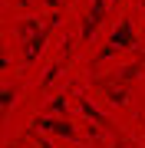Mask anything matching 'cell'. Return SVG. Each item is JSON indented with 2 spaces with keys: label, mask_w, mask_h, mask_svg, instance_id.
<instances>
[{
  "label": "cell",
  "mask_w": 145,
  "mask_h": 148,
  "mask_svg": "<svg viewBox=\"0 0 145 148\" xmlns=\"http://www.w3.org/2000/svg\"><path fill=\"white\" fill-rule=\"evenodd\" d=\"M129 46H135V27H132V20H122L115 27V33H112V40H109V46L99 53V59H96V66L99 63H106L109 56H115L119 49H129Z\"/></svg>",
  "instance_id": "cell-1"
},
{
  "label": "cell",
  "mask_w": 145,
  "mask_h": 148,
  "mask_svg": "<svg viewBox=\"0 0 145 148\" xmlns=\"http://www.w3.org/2000/svg\"><path fill=\"white\" fill-rule=\"evenodd\" d=\"M36 125H40V128H49V132H59L63 138H73V142L79 138V135H76V128H69V122H56V119H40Z\"/></svg>",
  "instance_id": "cell-3"
},
{
  "label": "cell",
  "mask_w": 145,
  "mask_h": 148,
  "mask_svg": "<svg viewBox=\"0 0 145 148\" xmlns=\"http://www.w3.org/2000/svg\"><path fill=\"white\" fill-rule=\"evenodd\" d=\"M106 7H109V0H92V7H89V13H86V23H82V40H92V33H96V27L102 23V16H106Z\"/></svg>",
  "instance_id": "cell-2"
}]
</instances>
